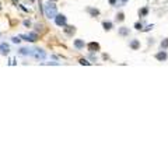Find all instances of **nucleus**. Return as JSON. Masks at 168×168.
I'll return each instance as SVG.
<instances>
[{
  "label": "nucleus",
  "instance_id": "nucleus-14",
  "mask_svg": "<svg viewBox=\"0 0 168 168\" xmlns=\"http://www.w3.org/2000/svg\"><path fill=\"white\" fill-rule=\"evenodd\" d=\"M161 48H162V49L168 48V38H167V39H164L162 42H161Z\"/></svg>",
  "mask_w": 168,
  "mask_h": 168
},
{
  "label": "nucleus",
  "instance_id": "nucleus-1",
  "mask_svg": "<svg viewBox=\"0 0 168 168\" xmlns=\"http://www.w3.org/2000/svg\"><path fill=\"white\" fill-rule=\"evenodd\" d=\"M44 11H45V17H48V18H55L56 14H57L56 6H55V4H52L50 1L45 4V8H44Z\"/></svg>",
  "mask_w": 168,
  "mask_h": 168
},
{
  "label": "nucleus",
  "instance_id": "nucleus-17",
  "mask_svg": "<svg viewBox=\"0 0 168 168\" xmlns=\"http://www.w3.org/2000/svg\"><path fill=\"white\" fill-rule=\"evenodd\" d=\"M147 11H149L147 8H143V10L140 11V14H142V16H146V14H147Z\"/></svg>",
  "mask_w": 168,
  "mask_h": 168
},
{
  "label": "nucleus",
  "instance_id": "nucleus-15",
  "mask_svg": "<svg viewBox=\"0 0 168 168\" xmlns=\"http://www.w3.org/2000/svg\"><path fill=\"white\" fill-rule=\"evenodd\" d=\"M88 11H90L93 16H98V13H100L98 10H94V8H88Z\"/></svg>",
  "mask_w": 168,
  "mask_h": 168
},
{
  "label": "nucleus",
  "instance_id": "nucleus-13",
  "mask_svg": "<svg viewBox=\"0 0 168 168\" xmlns=\"http://www.w3.org/2000/svg\"><path fill=\"white\" fill-rule=\"evenodd\" d=\"M64 31L67 32V34H74L76 30H74V27H66V30H64Z\"/></svg>",
  "mask_w": 168,
  "mask_h": 168
},
{
  "label": "nucleus",
  "instance_id": "nucleus-19",
  "mask_svg": "<svg viewBox=\"0 0 168 168\" xmlns=\"http://www.w3.org/2000/svg\"><path fill=\"white\" fill-rule=\"evenodd\" d=\"M80 63H81V64H90V63L87 62V60H84V59H81V60H80Z\"/></svg>",
  "mask_w": 168,
  "mask_h": 168
},
{
  "label": "nucleus",
  "instance_id": "nucleus-11",
  "mask_svg": "<svg viewBox=\"0 0 168 168\" xmlns=\"http://www.w3.org/2000/svg\"><path fill=\"white\" fill-rule=\"evenodd\" d=\"M128 34H129V28H126V27H122L119 30V35H123V37H125V35H128Z\"/></svg>",
  "mask_w": 168,
  "mask_h": 168
},
{
  "label": "nucleus",
  "instance_id": "nucleus-3",
  "mask_svg": "<svg viewBox=\"0 0 168 168\" xmlns=\"http://www.w3.org/2000/svg\"><path fill=\"white\" fill-rule=\"evenodd\" d=\"M55 21H56V24L59 25V27H64V25H66V17L62 16V14H56Z\"/></svg>",
  "mask_w": 168,
  "mask_h": 168
},
{
  "label": "nucleus",
  "instance_id": "nucleus-7",
  "mask_svg": "<svg viewBox=\"0 0 168 168\" xmlns=\"http://www.w3.org/2000/svg\"><path fill=\"white\" fill-rule=\"evenodd\" d=\"M20 55H23V56L32 55V49H28V48H21V49H20Z\"/></svg>",
  "mask_w": 168,
  "mask_h": 168
},
{
  "label": "nucleus",
  "instance_id": "nucleus-6",
  "mask_svg": "<svg viewBox=\"0 0 168 168\" xmlns=\"http://www.w3.org/2000/svg\"><path fill=\"white\" fill-rule=\"evenodd\" d=\"M88 49H90V52H97V50L100 49V45L95 44V42H91V44L88 45Z\"/></svg>",
  "mask_w": 168,
  "mask_h": 168
},
{
  "label": "nucleus",
  "instance_id": "nucleus-12",
  "mask_svg": "<svg viewBox=\"0 0 168 168\" xmlns=\"http://www.w3.org/2000/svg\"><path fill=\"white\" fill-rule=\"evenodd\" d=\"M104 28L105 30H106V31H109V30H111L112 28V23H109V21H104Z\"/></svg>",
  "mask_w": 168,
  "mask_h": 168
},
{
  "label": "nucleus",
  "instance_id": "nucleus-10",
  "mask_svg": "<svg viewBox=\"0 0 168 168\" xmlns=\"http://www.w3.org/2000/svg\"><path fill=\"white\" fill-rule=\"evenodd\" d=\"M139 46H140V44H139V41H137V39H135V41H132V42H130V48H132V49H137Z\"/></svg>",
  "mask_w": 168,
  "mask_h": 168
},
{
  "label": "nucleus",
  "instance_id": "nucleus-4",
  "mask_svg": "<svg viewBox=\"0 0 168 168\" xmlns=\"http://www.w3.org/2000/svg\"><path fill=\"white\" fill-rule=\"evenodd\" d=\"M21 38H24L25 41H30V42H35L38 39V35L35 32H31V34H27V35H21Z\"/></svg>",
  "mask_w": 168,
  "mask_h": 168
},
{
  "label": "nucleus",
  "instance_id": "nucleus-2",
  "mask_svg": "<svg viewBox=\"0 0 168 168\" xmlns=\"http://www.w3.org/2000/svg\"><path fill=\"white\" fill-rule=\"evenodd\" d=\"M32 56L37 59V60H42V59H45V52L42 50V49L39 48H35V49H32Z\"/></svg>",
  "mask_w": 168,
  "mask_h": 168
},
{
  "label": "nucleus",
  "instance_id": "nucleus-20",
  "mask_svg": "<svg viewBox=\"0 0 168 168\" xmlns=\"http://www.w3.org/2000/svg\"><path fill=\"white\" fill-rule=\"evenodd\" d=\"M13 42H16V44H18V42H20V39H18L17 37H14V38H13Z\"/></svg>",
  "mask_w": 168,
  "mask_h": 168
},
{
  "label": "nucleus",
  "instance_id": "nucleus-21",
  "mask_svg": "<svg viewBox=\"0 0 168 168\" xmlns=\"http://www.w3.org/2000/svg\"><path fill=\"white\" fill-rule=\"evenodd\" d=\"M115 1H116V0H109V3H111V4H115Z\"/></svg>",
  "mask_w": 168,
  "mask_h": 168
},
{
  "label": "nucleus",
  "instance_id": "nucleus-16",
  "mask_svg": "<svg viewBox=\"0 0 168 168\" xmlns=\"http://www.w3.org/2000/svg\"><path fill=\"white\" fill-rule=\"evenodd\" d=\"M123 18H125V16H123L122 13H119V14H118V17H116V20H118V21H123Z\"/></svg>",
  "mask_w": 168,
  "mask_h": 168
},
{
  "label": "nucleus",
  "instance_id": "nucleus-18",
  "mask_svg": "<svg viewBox=\"0 0 168 168\" xmlns=\"http://www.w3.org/2000/svg\"><path fill=\"white\" fill-rule=\"evenodd\" d=\"M135 27H136L137 30H142V24H140V23H136V25H135Z\"/></svg>",
  "mask_w": 168,
  "mask_h": 168
},
{
  "label": "nucleus",
  "instance_id": "nucleus-8",
  "mask_svg": "<svg viewBox=\"0 0 168 168\" xmlns=\"http://www.w3.org/2000/svg\"><path fill=\"white\" fill-rule=\"evenodd\" d=\"M156 57H157L158 60L162 62V60H165V59H167V53H165V52H160V53H157V55H156Z\"/></svg>",
  "mask_w": 168,
  "mask_h": 168
},
{
  "label": "nucleus",
  "instance_id": "nucleus-5",
  "mask_svg": "<svg viewBox=\"0 0 168 168\" xmlns=\"http://www.w3.org/2000/svg\"><path fill=\"white\" fill-rule=\"evenodd\" d=\"M8 52H10V46H8L6 42H3V44H0V55H7Z\"/></svg>",
  "mask_w": 168,
  "mask_h": 168
},
{
  "label": "nucleus",
  "instance_id": "nucleus-22",
  "mask_svg": "<svg viewBox=\"0 0 168 168\" xmlns=\"http://www.w3.org/2000/svg\"><path fill=\"white\" fill-rule=\"evenodd\" d=\"M17 1H18V0H13V3H14V4H16V3H17Z\"/></svg>",
  "mask_w": 168,
  "mask_h": 168
},
{
  "label": "nucleus",
  "instance_id": "nucleus-9",
  "mask_svg": "<svg viewBox=\"0 0 168 168\" xmlns=\"http://www.w3.org/2000/svg\"><path fill=\"white\" fill-rule=\"evenodd\" d=\"M74 46L77 49H81V48H84V41H81V39H77L76 42H74Z\"/></svg>",
  "mask_w": 168,
  "mask_h": 168
}]
</instances>
